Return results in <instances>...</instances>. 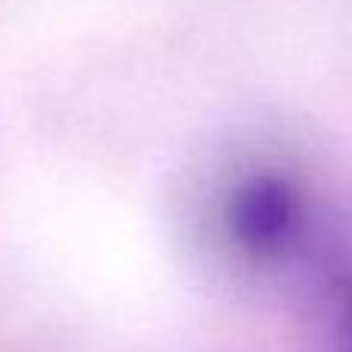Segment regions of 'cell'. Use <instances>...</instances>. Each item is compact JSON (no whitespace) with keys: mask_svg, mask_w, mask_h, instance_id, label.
<instances>
[{"mask_svg":"<svg viewBox=\"0 0 352 352\" xmlns=\"http://www.w3.org/2000/svg\"><path fill=\"white\" fill-rule=\"evenodd\" d=\"M213 226L235 260L254 269H278L309 238V188L291 167L275 161L241 167L217 195Z\"/></svg>","mask_w":352,"mask_h":352,"instance_id":"6da1fadb","label":"cell"},{"mask_svg":"<svg viewBox=\"0 0 352 352\" xmlns=\"http://www.w3.org/2000/svg\"><path fill=\"white\" fill-rule=\"evenodd\" d=\"M340 352H352V278L340 291Z\"/></svg>","mask_w":352,"mask_h":352,"instance_id":"7a4b0ae2","label":"cell"}]
</instances>
